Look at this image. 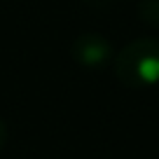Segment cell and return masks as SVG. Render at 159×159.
<instances>
[{
  "label": "cell",
  "mask_w": 159,
  "mask_h": 159,
  "mask_svg": "<svg viewBox=\"0 0 159 159\" xmlns=\"http://www.w3.org/2000/svg\"><path fill=\"white\" fill-rule=\"evenodd\" d=\"M115 75L126 89H152L159 84V40L138 38L117 52Z\"/></svg>",
  "instance_id": "cell-1"
},
{
  "label": "cell",
  "mask_w": 159,
  "mask_h": 159,
  "mask_svg": "<svg viewBox=\"0 0 159 159\" xmlns=\"http://www.w3.org/2000/svg\"><path fill=\"white\" fill-rule=\"evenodd\" d=\"M73 59L82 68H103L112 59V47L101 33H82L73 40Z\"/></svg>",
  "instance_id": "cell-2"
},
{
  "label": "cell",
  "mask_w": 159,
  "mask_h": 159,
  "mask_svg": "<svg viewBox=\"0 0 159 159\" xmlns=\"http://www.w3.org/2000/svg\"><path fill=\"white\" fill-rule=\"evenodd\" d=\"M138 16L143 24L159 28V0H140L138 2Z\"/></svg>",
  "instance_id": "cell-3"
},
{
  "label": "cell",
  "mask_w": 159,
  "mask_h": 159,
  "mask_svg": "<svg viewBox=\"0 0 159 159\" xmlns=\"http://www.w3.org/2000/svg\"><path fill=\"white\" fill-rule=\"evenodd\" d=\"M5 143H7V124L0 119V150L5 148Z\"/></svg>",
  "instance_id": "cell-4"
}]
</instances>
